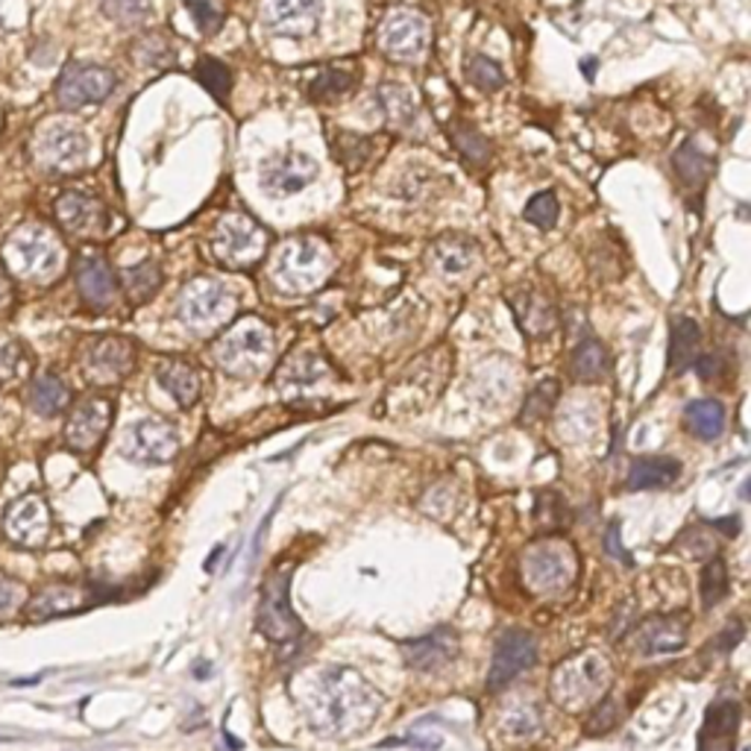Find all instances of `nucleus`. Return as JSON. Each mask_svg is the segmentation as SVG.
<instances>
[{
    "instance_id": "1",
    "label": "nucleus",
    "mask_w": 751,
    "mask_h": 751,
    "mask_svg": "<svg viewBox=\"0 0 751 751\" xmlns=\"http://www.w3.org/2000/svg\"><path fill=\"white\" fill-rule=\"evenodd\" d=\"M379 710V693L350 667H329L320 672L306 705L311 728L335 740L367 731Z\"/></svg>"
},
{
    "instance_id": "2",
    "label": "nucleus",
    "mask_w": 751,
    "mask_h": 751,
    "mask_svg": "<svg viewBox=\"0 0 751 751\" xmlns=\"http://www.w3.org/2000/svg\"><path fill=\"white\" fill-rule=\"evenodd\" d=\"M7 271L21 282H54L65 268V247L45 224H24L3 244Z\"/></svg>"
},
{
    "instance_id": "3",
    "label": "nucleus",
    "mask_w": 751,
    "mask_h": 751,
    "mask_svg": "<svg viewBox=\"0 0 751 751\" xmlns=\"http://www.w3.org/2000/svg\"><path fill=\"white\" fill-rule=\"evenodd\" d=\"M329 273H332V250L320 238H288L271 259L273 282L288 294H308L320 288Z\"/></svg>"
},
{
    "instance_id": "4",
    "label": "nucleus",
    "mask_w": 751,
    "mask_h": 751,
    "mask_svg": "<svg viewBox=\"0 0 751 751\" xmlns=\"http://www.w3.org/2000/svg\"><path fill=\"white\" fill-rule=\"evenodd\" d=\"M607 684H611V663L599 652H581L555 667L549 693L555 705L564 710H584L605 696Z\"/></svg>"
},
{
    "instance_id": "5",
    "label": "nucleus",
    "mask_w": 751,
    "mask_h": 751,
    "mask_svg": "<svg viewBox=\"0 0 751 751\" xmlns=\"http://www.w3.org/2000/svg\"><path fill=\"white\" fill-rule=\"evenodd\" d=\"M273 359V332L259 317H244L215 344V362L238 379H250Z\"/></svg>"
},
{
    "instance_id": "6",
    "label": "nucleus",
    "mask_w": 751,
    "mask_h": 751,
    "mask_svg": "<svg viewBox=\"0 0 751 751\" xmlns=\"http://www.w3.org/2000/svg\"><path fill=\"white\" fill-rule=\"evenodd\" d=\"M236 291L224 285L220 280H191L185 288L180 291L177 299V315L185 327L194 332H212L227 323L232 311H236Z\"/></svg>"
},
{
    "instance_id": "7",
    "label": "nucleus",
    "mask_w": 751,
    "mask_h": 751,
    "mask_svg": "<svg viewBox=\"0 0 751 751\" xmlns=\"http://www.w3.org/2000/svg\"><path fill=\"white\" fill-rule=\"evenodd\" d=\"M576 553L561 537H546L525 549L523 555V581L532 593H555L570 588L576 579Z\"/></svg>"
},
{
    "instance_id": "8",
    "label": "nucleus",
    "mask_w": 751,
    "mask_h": 751,
    "mask_svg": "<svg viewBox=\"0 0 751 751\" xmlns=\"http://www.w3.org/2000/svg\"><path fill=\"white\" fill-rule=\"evenodd\" d=\"M212 253L220 264L247 271L268 253V232L241 212L224 215L212 229Z\"/></svg>"
},
{
    "instance_id": "9",
    "label": "nucleus",
    "mask_w": 751,
    "mask_h": 751,
    "mask_svg": "<svg viewBox=\"0 0 751 751\" xmlns=\"http://www.w3.org/2000/svg\"><path fill=\"white\" fill-rule=\"evenodd\" d=\"M291 567L285 570H273L264 579L262 602H259V614H255V628L273 642H291L303 637V623L297 614L291 611Z\"/></svg>"
},
{
    "instance_id": "10",
    "label": "nucleus",
    "mask_w": 751,
    "mask_h": 751,
    "mask_svg": "<svg viewBox=\"0 0 751 751\" xmlns=\"http://www.w3.org/2000/svg\"><path fill=\"white\" fill-rule=\"evenodd\" d=\"M317 173H320V164L311 156L299 153V150H285V153L271 156L259 164V185L268 197L288 200L306 185H311Z\"/></svg>"
},
{
    "instance_id": "11",
    "label": "nucleus",
    "mask_w": 751,
    "mask_h": 751,
    "mask_svg": "<svg viewBox=\"0 0 751 751\" xmlns=\"http://www.w3.org/2000/svg\"><path fill=\"white\" fill-rule=\"evenodd\" d=\"M115 82V73L103 65H68L56 82V103L71 112L86 110L110 98Z\"/></svg>"
},
{
    "instance_id": "12",
    "label": "nucleus",
    "mask_w": 751,
    "mask_h": 751,
    "mask_svg": "<svg viewBox=\"0 0 751 751\" xmlns=\"http://www.w3.org/2000/svg\"><path fill=\"white\" fill-rule=\"evenodd\" d=\"M429 42H432L429 21L423 15H417V12L397 10L382 21L379 45L390 59L414 62V59H420L429 50Z\"/></svg>"
},
{
    "instance_id": "13",
    "label": "nucleus",
    "mask_w": 751,
    "mask_h": 751,
    "mask_svg": "<svg viewBox=\"0 0 751 751\" xmlns=\"http://www.w3.org/2000/svg\"><path fill=\"white\" fill-rule=\"evenodd\" d=\"M121 450L138 464H168L180 453V435L171 423L147 417L129 425Z\"/></svg>"
},
{
    "instance_id": "14",
    "label": "nucleus",
    "mask_w": 751,
    "mask_h": 751,
    "mask_svg": "<svg viewBox=\"0 0 751 751\" xmlns=\"http://www.w3.org/2000/svg\"><path fill=\"white\" fill-rule=\"evenodd\" d=\"M3 532L15 546L38 549L50 537V508L38 493H27L19 502H12L3 516Z\"/></svg>"
},
{
    "instance_id": "15",
    "label": "nucleus",
    "mask_w": 751,
    "mask_h": 751,
    "mask_svg": "<svg viewBox=\"0 0 751 751\" xmlns=\"http://www.w3.org/2000/svg\"><path fill=\"white\" fill-rule=\"evenodd\" d=\"M537 661V640L528 631H505L499 634L497 649H493V661H490L488 687L502 690L508 687L516 675H523L528 667Z\"/></svg>"
},
{
    "instance_id": "16",
    "label": "nucleus",
    "mask_w": 751,
    "mask_h": 751,
    "mask_svg": "<svg viewBox=\"0 0 751 751\" xmlns=\"http://www.w3.org/2000/svg\"><path fill=\"white\" fill-rule=\"evenodd\" d=\"M112 423V402L103 397L82 399L80 406L73 408L71 417H68V425H65V441L73 446V450H94V446L106 437Z\"/></svg>"
},
{
    "instance_id": "17",
    "label": "nucleus",
    "mask_w": 751,
    "mask_h": 751,
    "mask_svg": "<svg viewBox=\"0 0 751 751\" xmlns=\"http://www.w3.org/2000/svg\"><path fill=\"white\" fill-rule=\"evenodd\" d=\"M56 220H59V227L65 232L89 238L100 236L106 229L110 215H106V206L98 197L82 194V191H68V194L56 200Z\"/></svg>"
},
{
    "instance_id": "18",
    "label": "nucleus",
    "mask_w": 751,
    "mask_h": 751,
    "mask_svg": "<svg viewBox=\"0 0 751 751\" xmlns=\"http://www.w3.org/2000/svg\"><path fill=\"white\" fill-rule=\"evenodd\" d=\"M687 646V619L681 614L649 616L646 623L634 631V649L646 658H661L675 655Z\"/></svg>"
},
{
    "instance_id": "19",
    "label": "nucleus",
    "mask_w": 751,
    "mask_h": 751,
    "mask_svg": "<svg viewBox=\"0 0 751 751\" xmlns=\"http://www.w3.org/2000/svg\"><path fill=\"white\" fill-rule=\"evenodd\" d=\"M323 12V0H268L264 21L273 33L288 38L311 36Z\"/></svg>"
},
{
    "instance_id": "20",
    "label": "nucleus",
    "mask_w": 751,
    "mask_h": 751,
    "mask_svg": "<svg viewBox=\"0 0 751 751\" xmlns=\"http://www.w3.org/2000/svg\"><path fill=\"white\" fill-rule=\"evenodd\" d=\"M36 156L38 162L50 168V171H77L86 162V156H89V138L82 136L80 129L56 127L38 138Z\"/></svg>"
},
{
    "instance_id": "21",
    "label": "nucleus",
    "mask_w": 751,
    "mask_h": 751,
    "mask_svg": "<svg viewBox=\"0 0 751 751\" xmlns=\"http://www.w3.org/2000/svg\"><path fill=\"white\" fill-rule=\"evenodd\" d=\"M133 371V344L127 338H100L86 353V373L98 385H115Z\"/></svg>"
},
{
    "instance_id": "22",
    "label": "nucleus",
    "mask_w": 751,
    "mask_h": 751,
    "mask_svg": "<svg viewBox=\"0 0 751 751\" xmlns=\"http://www.w3.org/2000/svg\"><path fill=\"white\" fill-rule=\"evenodd\" d=\"M399 649L406 655V663L411 670L432 672L437 667H444V663L455 661L462 642H458V634L453 628H435L432 634H423L417 640H406Z\"/></svg>"
},
{
    "instance_id": "23",
    "label": "nucleus",
    "mask_w": 751,
    "mask_h": 751,
    "mask_svg": "<svg viewBox=\"0 0 751 751\" xmlns=\"http://www.w3.org/2000/svg\"><path fill=\"white\" fill-rule=\"evenodd\" d=\"M98 602L100 596L91 588H80V584H50V588L36 593V599L30 602V619L45 623V619H54V616L80 614V611L98 605Z\"/></svg>"
},
{
    "instance_id": "24",
    "label": "nucleus",
    "mask_w": 751,
    "mask_h": 751,
    "mask_svg": "<svg viewBox=\"0 0 751 751\" xmlns=\"http://www.w3.org/2000/svg\"><path fill=\"white\" fill-rule=\"evenodd\" d=\"M77 288H80V297L91 308H110L115 297H118L115 273L106 264V259L98 253L80 255V262H77Z\"/></svg>"
},
{
    "instance_id": "25",
    "label": "nucleus",
    "mask_w": 751,
    "mask_h": 751,
    "mask_svg": "<svg viewBox=\"0 0 751 751\" xmlns=\"http://www.w3.org/2000/svg\"><path fill=\"white\" fill-rule=\"evenodd\" d=\"M737 728H740V705L733 698H716L707 707L705 725L698 733V751H733Z\"/></svg>"
},
{
    "instance_id": "26",
    "label": "nucleus",
    "mask_w": 751,
    "mask_h": 751,
    "mask_svg": "<svg viewBox=\"0 0 751 751\" xmlns=\"http://www.w3.org/2000/svg\"><path fill=\"white\" fill-rule=\"evenodd\" d=\"M681 476V464L667 455H649V458H637L628 470V490H655L670 488L672 481Z\"/></svg>"
},
{
    "instance_id": "27",
    "label": "nucleus",
    "mask_w": 751,
    "mask_h": 751,
    "mask_svg": "<svg viewBox=\"0 0 751 751\" xmlns=\"http://www.w3.org/2000/svg\"><path fill=\"white\" fill-rule=\"evenodd\" d=\"M511 303H514L516 320H520V327H523V332L528 338L549 335L555 323H558L555 320V308L541 294H534V291H520Z\"/></svg>"
},
{
    "instance_id": "28",
    "label": "nucleus",
    "mask_w": 751,
    "mask_h": 751,
    "mask_svg": "<svg viewBox=\"0 0 751 751\" xmlns=\"http://www.w3.org/2000/svg\"><path fill=\"white\" fill-rule=\"evenodd\" d=\"M698 355H702V329H698L696 320H690V317L672 320L670 371L684 373L690 364H696Z\"/></svg>"
},
{
    "instance_id": "29",
    "label": "nucleus",
    "mask_w": 751,
    "mask_h": 751,
    "mask_svg": "<svg viewBox=\"0 0 751 751\" xmlns=\"http://www.w3.org/2000/svg\"><path fill=\"white\" fill-rule=\"evenodd\" d=\"M611 367V355H607L605 344L596 338H584L576 350H572L570 371L579 382H599L607 376Z\"/></svg>"
},
{
    "instance_id": "30",
    "label": "nucleus",
    "mask_w": 751,
    "mask_h": 751,
    "mask_svg": "<svg viewBox=\"0 0 751 751\" xmlns=\"http://www.w3.org/2000/svg\"><path fill=\"white\" fill-rule=\"evenodd\" d=\"M159 385H162L180 406H194L200 397L197 371L185 362H164L162 367H159Z\"/></svg>"
},
{
    "instance_id": "31",
    "label": "nucleus",
    "mask_w": 751,
    "mask_h": 751,
    "mask_svg": "<svg viewBox=\"0 0 751 751\" xmlns=\"http://www.w3.org/2000/svg\"><path fill=\"white\" fill-rule=\"evenodd\" d=\"M684 420H687V429L696 437H702V441H716L725 429V408L722 402H716V399H693V402L684 408Z\"/></svg>"
},
{
    "instance_id": "32",
    "label": "nucleus",
    "mask_w": 751,
    "mask_h": 751,
    "mask_svg": "<svg viewBox=\"0 0 751 751\" xmlns=\"http://www.w3.org/2000/svg\"><path fill=\"white\" fill-rule=\"evenodd\" d=\"M672 164H675V173H679V180L687 185V191L705 189L707 177H710V171H714V162H710V156L702 153V150H698L693 141H687V145L681 147V150H675V156H672Z\"/></svg>"
},
{
    "instance_id": "33",
    "label": "nucleus",
    "mask_w": 751,
    "mask_h": 751,
    "mask_svg": "<svg viewBox=\"0 0 751 751\" xmlns=\"http://www.w3.org/2000/svg\"><path fill=\"white\" fill-rule=\"evenodd\" d=\"M68 402H71V390L56 376H38L30 388V406L36 408L42 417L59 414L68 408Z\"/></svg>"
},
{
    "instance_id": "34",
    "label": "nucleus",
    "mask_w": 751,
    "mask_h": 751,
    "mask_svg": "<svg viewBox=\"0 0 751 751\" xmlns=\"http://www.w3.org/2000/svg\"><path fill=\"white\" fill-rule=\"evenodd\" d=\"M376 103H379V110L385 112V118H390L394 124H399V127L414 124V98H411L408 89H402L399 82H385V86L376 91Z\"/></svg>"
},
{
    "instance_id": "35",
    "label": "nucleus",
    "mask_w": 751,
    "mask_h": 751,
    "mask_svg": "<svg viewBox=\"0 0 751 751\" xmlns=\"http://www.w3.org/2000/svg\"><path fill=\"white\" fill-rule=\"evenodd\" d=\"M159 285H162V268L156 262L133 264V268L124 271V288H127L129 303H136V306L153 297Z\"/></svg>"
},
{
    "instance_id": "36",
    "label": "nucleus",
    "mask_w": 751,
    "mask_h": 751,
    "mask_svg": "<svg viewBox=\"0 0 751 751\" xmlns=\"http://www.w3.org/2000/svg\"><path fill=\"white\" fill-rule=\"evenodd\" d=\"M432 259L444 273H464L476 259V247L467 241V238L450 236L441 238L435 247H432Z\"/></svg>"
},
{
    "instance_id": "37",
    "label": "nucleus",
    "mask_w": 751,
    "mask_h": 751,
    "mask_svg": "<svg viewBox=\"0 0 751 751\" xmlns=\"http://www.w3.org/2000/svg\"><path fill=\"white\" fill-rule=\"evenodd\" d=\"M541 725H544V716H541V710L534 705H528V702H523V705H514L508 707L505 714H502V722H499V728H502V733H505L508 740H532L534 733L541 731Z\"/></svg>"
},
{
    "instance_id": "38",
    "label": "nucleus",
    "mask_w": 751,
    "mask_h": 751,
    "mask_svg": "<svg viewBox=\"0 0 751 751\" xmlns=\"http://www.w3.org/2000/svg\"><path fill=\"white\" fill-rule=\"evenodd\" d=\"M323 376H327V364L320 362L315 353H297L282 364L280 388H288V385H297V388H303V385H315V382L323 379Z\"/></svg>"
},
{
    "instance_id": "39",
    "label": "nucleus",
    "mask_w": 751,
    "mask_h": 751,
    "mask_svg": "<svg viewBox=\"0 0 751 751\" xmlns=\"http://www.w3.org/2000/svg\"><path fill=\"white\" fill-rule=\"evenodd\" d=\"M197 80L212 98L220 100V103H227L229 91H232V71H229L220 59L203 56L197 62Z\"/></svg>"
},
{
    "instance_id": "40",
    "label": "nucleus",
    "mask_w": 751,
    "mask_h": 751,
    "mask_svg": "<svg viewBox=\"0 0 751 751\" xmlns=\"http://www.w3.org/2000/svg\"><path fill=\"white\" fill-rule=\"evenodd\" d=\"M453 141L455 147L462 150V156L467 159V162L473 164H488L490 159V141L485 136H481L479 129L473 127V124H455L453 129Z\"/></svg>"
},
{
    "instance_id": "41",
    "label": "nucleus",
    "mask_w": 751,
    "mask_h": 751,
    "mask_svg": "<svg viewBox=\"0 0 751 751\" xmlns=\"http://www.w3.org/2000/svg\"><path fill=\"white\" fill-rule=\"evenodd\" d=\"M355 86V77L350 71L332 68V71H320L308 86V94L315 100H338Z\"/></svg>"
},
{
    "instance_id": "42",
    "label": "nucleus",
    "mask_w": 751,
    "mask_h": 751,
    "mask_svg": "<svg viewBox=\"0 0 751 751\" xmlns=\"http://www.w3.org/2000/svg\"><path fill=\"white\" fill-rule=\"evenodd\" d=\"M467 80H470L479 91H497L505 86V73H502V68H499L493 59H488V56L481 54H473L470 59H467Z\"/></svg>"
},
{
    "instance_id": "43",
    "label": "nucleus",
    "mask_w": 751,
    "mask_h": 751,
    "mask_svg": "<svg viewBox=\"0 0 751 751\" xmlns=\"http://www.w3.org/2000/svg\"><path fill=\"white\" fill-rule=\"evenodd\" d=\"M725 596H728V567L722 558H714L705 564V572H702V605L714 607Z\"/></svg>"
},
{
    "instance_id": "44",
    "label": "nucleus",
    "mask_w": 751,
    "mask_h": 751,
    "mask_svg": "<svg viewBox=\"0 0 751 751\" xmlns=\"http://www.w3.org/2000/svg\"><path fill=\"white\" fill-rule=\"evenodd\" d=\"M136 62L147 65V68H164L173 62V47L171 42L159 33H150L136 45Z\"/></svg>"
},
{
    "instance_id": "45",
    "label": "nucleus",
    "mask_w": 751,
    "mask_h": 751,
    "mask_svg": "<svg viewBox=\"0 0 751 751\" xmlns=\"http://www.w3.org/2000/svg\"><path fill=\"white\" fill-rule=\"evenodd\" d=\"M558 200H555L553 191H541L534 194L528 203H525V220L534 224L537 229H553L558 224Z\"/></svg>"
},
{
    "instance_id": "46",
    "label": "nucleus",
    "mask_w": 751,
    "mask_h": 751,
    "mask_svg": "<svg viewBox=\"0 0 751 751\" xmlns=\"http://www.w3.org/2000/svg\"><path fill=\"white\" fill-rule=\"evenodd\" d=\"M147 10H150L147 0H103V15H110L112 21H118L124 27L145 21Z\"/></svg>"
},
{
    "instance_id": "47",
    "label": "nucleus",
    "mask_w": 751,
    "mask_h": 751,
    "mask_svg": "<svg viewBox=\"0 0 751 751\" xmlns=\"http://www.w3.org/2000/svg\"><path fill=\"white\" fill-rule=\"evenodd\" d=\"M185 10L191 12V19H194V24L200 27V33H206V36L218 33L220 21H224V12H220L212 0H185Z\"/></svg>"
},
{
    "instance_id": "48",
    "label": "nucleus",
    "mask_w": 751,
    "mask_h": 751,
    "mask_svg": "<svg viewBox=\"0 0 751 751\" xmlns=\"http://www.w3.org/2000/svg\"><path fill=\"white\" fill-rule=\"evenodd\" d=\"M19 371H21L19 341L0 332V385H10V382H15Z\"/></svg>"
},
{
    "instance_id": "49",
    "label": "nucleus",
    "mask_w": 751,
    "mask_h": 751,
    "mask_svg": "<svg viewBox=\"0 0 751 751\" xmlns=\"http://www.w3.org/2000/svg\"><path fill=\"white\" fill-rule=\"evenodd\" d=\"M24 602H27V590H24V584L0 572V619L15 614Z\"/></svg>"
},
{
    "instance_id": "50",
    "label": "nucleus",
    "mask_w": 751,
    "mask_h": 751,
    "mask_svg": "<svg viewBox=\"0 0 751 751\" xmlns=\"http://www.w3.org/2000/svg\"><path fill=\"white\" fill-rule=\"evenodd\" d=\"M555 397H558V385H555L553 379L544 382V385H541V388L534 390L532 397H528V406H525V414H523L525 423H532V420H537V417H544L546 411L555 406Z\"/></svg>"
},
{
    "instance_id": "51",
    "label": "nucleus",
    "mask_w": 751,
    "mask_h": 751,
    "mask_svg": "<svg viewBox=\"0 0 751 751\" xmlns=\"http://www.w3.org/2000/svg\"><path fill=\"white\" fill-rule=\"evenodd\" d=\"M619 719V714H616V702L614 698H602L599 705L590 707V719L588 725H584V731L588 733H605L611 725Z\"/></svg>"
},
{
    "instance_id": "52",
    "label": "nucleus",
    "mask_w": 751,
    "mask_h": 751,
    "mask_svg": "<svg viewBox=\"0 0 751 751\" xmlns=\"http://www.w3.org/2000/svg\"><path fill=\"white\" fill-rule=\"evenodd\" d=\"M696 371L702 379H716V376H722L725 371V359L719 353H702L696 359Z\"/></svg>"
},
{
    "instance_id": "53",
    "label": "nucleus",
    "mask_w": 751,
    "mask_h": 751,
    "mask_svg": "<svg viewBox=\"0 0 751 751\" xmlns=\"http://www.w3.org/2000/svg\"><path fill=\"white\" fill-rule=\"evenodd\" d=\"M605 549L611 558H616V561H623L625 567H634V558L623 549V541H619V523H614L611 528H607V537H605Z\"/></svg>"
},
{
    "instance_id": "54",
    "label": "nucleus",
    "mask_w": 751,
    "mask_h": 751,
    "mask_svg": "<svg viewBox=\"0 0 751 751\" xmlns=\"http://www.w3.org/2000/svg\"><path fill=\"white\" fill-rule=\"evenodd\" d=\"M12 303V280L7 268L0 264V308H7Z\"/></svg>"
}]
</instances>
